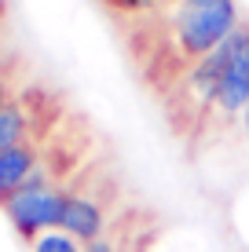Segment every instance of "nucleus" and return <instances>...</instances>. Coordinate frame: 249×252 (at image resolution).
Here are the masks:
<instances>
[{
    "label": "nucleus",
    "instance_id": "obj_8",
    "mask_svg": "<svg viewBox=\"0 0 249 252\" xmlns=\"http://www.w3.org/2000/svg\"><path fill=\"white\" fill-rule=\"evenodd\" d=\"M114 11H121V15H140V11H147V7H154V0H107Z\"/></svg>",
    "mask_w": 249,
    "mask_h": 252
},
{
    "label": "nucleus",
    "instance_id": "obj_5",
    "mask_svg": "<svg viewBox=\"0 0 249 252\" xmlns=\"http://www.w3.org/2000/svg\"><path fill=\"white\" fill-rule=\"evenodd\" d=\"M40 168V150L33 143H19V146H7L0 150V201H7L11 194L33 179V172Z\"/></svg>",
    "mask_w": 249,
    "mask_h": 252
},
{
    "label": "nucleus",
    "instance_id": "obj_4",
    "mask_svg": "<svg viewBox=\"0 0 249 252\" xmlns=\"http://www.w3.org/2000/svg\"><path fill=\"white\" fill-rule=\"evenodd\" d=\"M59 230H66L70 238H77L81 245L96 241L107 234V212L96 197L88 194H66V208H63V223Z\"/></svg>",
    "mask_w": 249,
    "mask_h": 252
},
{
    "label": "nucleus",
    "instance_id": "obj_2",
    "mask_svg": "<svg viewBox=\"0 0 249 252\" xmlns=\"http://www.w3.org/2000/svg\"><path fill=\"white\" fill-rule=\"evenodd\" d=\"M4 205V216L11 220V227L22 234V238H40L48 230H59L63 223V208H66V190L55 187L48 179L44 168L33 172V179L26 183L19 194H11Z\"/></svg>",
    "mask_w": 249,
    "mask_h": 252
},
{
    "label": "nucleus",
    "instance_id": "obj_3",
    "mask_svg": "<svg viewBox=\"0 0 249 252\" xmlns=\"http://www.w3.org/2000/svg\"><path fill=\"white\" fill-rule=\"evenodd\" d=\"M249 106V26H238L220 44V88H216V114L242 117Z\"/></svg>",
    "mask_w": 249,
    "mask_h": 252
},
{
    "label": "nucleus",
    "instance_id": "obj_9",
    "mask_svg": "<svg viewBox=\"0 0 249 252\" xmlns=\"http://www.w3.org/2000/svg\"><path fill=\"white\" fill-rule=\"evenodd\" d=\"M84 252H117V245L110 238H96V241H88L84 245Z\"/></svg>",
    "mask_w": 249,
    "mask_h": 252
},
{
    "label": "nucleus",
    "instance_id": "obj_7",
    "mask_svg": "<svg viewBox=\"0 0 249 252\" xmlns=\"http://www.w3.org/2000/svg\"><path fill=\"white\" fill-rule=\"evenodd\" d=\"M33 252H84V245L66 230H48L40 238H33Z\"/></svg>",
    "mask_w": 249,
    "mask_h": 252
},
{
    "label": "nucleus",
    "instance_id": "obj_11",
    "mask_svg": "<svg viewBox=\"0 0 249 252\" xmlns=\"http://www.w3.org/2000/svg\"><path fill=\"white\" fill-rule=\"evenodd\" d=\"M242 132H246V139H249V106H246V114H242Z\"/></svg>",
    "mask_w": 249,
    "mask_h": 252
},
{
    "label": "nucleus",
    "instance_id": "obj_6",
    "mask_svg": "<svg viewBox=\"0 0 249 252\" xmlns=\"http://www.w3.org/2000/svg\"><path fill=\"white\" fill-rule=\"evenodd\" d=\"M33 117L30 106H22L19 99H11L4 110H0V150L7 146H19V143H33Z\"/></svg>",
    "mask_w": 249,
    "mask_h": 252
},
{
    "label": "nucleus",
    "instance_id": "obj_10",
    "mask_svg": "<svg viewBox=\"0 0 249 252\" xmlns=\"http://www.w3.org/2000/svg\"><path fill=\"white\" fill-rule=\"evenodd\" d=\"M7 102H11V88H7V81L0 77V110H4Z\"/></svg>",
    "mask_w": 249,
    "mask_h": 252
},
{
    "label": "nucleus",
    "instance_id": "obj_1",
    "mask_svg": "<svg viewBox=\"0 0 249 252\" xmlns=\"http://www.w3.org/2000/svg\"><path fill=\"white\" fill-rule=\"evenodd\" d=\"M235 0H183L173 19V44L187 63L213 55L231 33L238 30Z\"/></svg>",
    "mask_w": 249,
    "mask_h": 252
},
{
    "label": "nucleus",
    "instance_id": "obj_12",
    "mask_svg": "<svg viewBox=\"0 0 249 252\" xmlns=\"http://www.w3.org/2000/svg\"><path fill=\"white\" fill-rule=\"evenodd\" d=\"M179 4H183V0H179Z\"/></svg>",
    "mask_w": 249,
    "mask_h": 252
}]
</instances>
